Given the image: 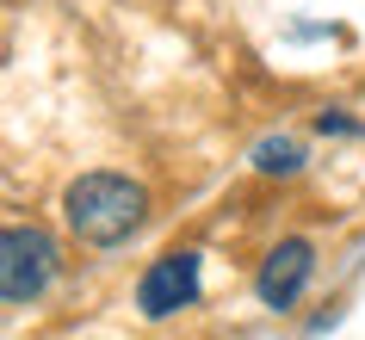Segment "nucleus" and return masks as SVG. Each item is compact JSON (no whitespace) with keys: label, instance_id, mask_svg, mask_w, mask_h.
I'll return each instance as SVG.
<instances>
[{"label":"nucleus","instance_id":"f257e3e1","mask_svg":"<svg viewBox=\"0 0 365 340\" xmlns=\"http://www.w3.org/2000/svg\"><path fill=\"white\" fill-rule=\"evenodd\" d=\"M143 210H149V192L136 180H124V173H81L75 186L62 192V217H68V229L87 247L124 242L143 223Z\"/></svg>","mask_w":365,"mask_h":340},{"label":"nucleus","instance_id":"f03ea898","mask_svg":"<svg viewBox=\"0 0 365 340\" xmlns=\"http://www.w3.org/2000/svg\"><path fill=\"white\" fill-rule=\"evenodd\" d=\"M56 260H62L56 242H50L38 223H13L0 235V291H6V303H13V309L38 303L43 284L56 279Z\"/></svg>","mask_w":365,"mask_h":340},{"label":"nucleus","instance_id":"7ed1b4c3","mask_svg":"<svg viewBox=\"0 0 365 340\" xmlns=\"http://www.w3.org/2000/svg\"><path fill=\"white\" fill-rule=\"evenodd\" d=\"M192 303H198V254H161L136 279V309L149 321L173 316V309H192Z\"/></svg>","mask_w":365,"mask_h":340},{"label":"nucleus","instance_id":"20e7f679","mask_svg":"<svg viewBox=\"0 0 365 340\" xmlns=\"http://www.w3.org/2000/svg\"><path fill=\"white\" fill-rule=\"evenodd\" d=\"M309 272H316V247H309V242H279L267 260H260L254 291H260V303H267V309H291V303L304 297Z\"/></svg>","mask_w":365,"mask_h":340},{"label":"nucleus","instance_id":"39448f33","mask_svg":"<svg viewBox=\"0 0 365 340\" xmlns=\"http://www.w3.org/2000/svg\"><path fill=\"white\" fill-rule=\"evenodd\" d=\"M254 168L260 173H297L304 168V149H297L291 136H267V143L254 149Z\"/></svg>","mask_w":365,"mask_h":340}]
</instances>
